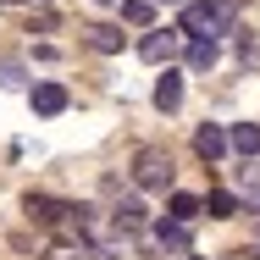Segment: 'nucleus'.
<instances>
[{"mask_svg": "<svg viewBox=\"0 0 260 260\" xmlns=\"http://www.w3.org/2000/svg\"><path fill=\"white\" fill-rule=\"evenodd\" d=\"M233 28V0H188L183 17H177V34L183 39H216Z\"/></svg>", "mask_w": 260, "mask_h": 260, "instance_id": "nucleus-1", "label": "nucleus"}, {"mask_svg": "<svg viewBox=\"0 0 260 260\" xmlns=\"http://www.w3.org/2000/svg\"><path fill=\"white\" fill-rule=\"evenodd\" d=\"M133 183L150 188V194H172V183H177L172 155H166V150H139V155H133Z\"/></svg>", "mask_w": 260, "mask_h": 260, "instance_id": "nucleus-2", "label": "nucleus"}, {"mask_svg": "<svg viewBox=\"0 0 260 260\" xmlns=\"http://www.w3.org/2000/svg\"><path fill=\"white\" fill-rule=\"evenodd\" d=\"M227 150H233V139H227V127H221V122H205V127L194 133V155L205 160V166H216Z\"/></svg>", "mask_w": 260, "mask_h": 260, "instance_id": "nucleus-3", "label": "nucleus"}, {"mask_svg": "<svg viewBox=\"0 0 260 260\" xmlns=\"http://www.w3.org/2000/svg\"><path fill=\"white\" fill-rule=\"evenodd\" d=\"M177 45H183V34H177V28H155V34H144V39H139V55H144L150 67H160V61H172V55H177Z\"/></svg>", "mask_w": 260, "mask_h": 260, "instance_id": "nucleus-4", "label": "nucleus"}, {"mask_svg": "<svg viewBox=\"0 0 260 260\" xmlns=\"http://www.w3.org/2000/svg\"><path fill=\"white\" fill-rule=\"evenodd\" d=\"M111 227H116V233H144V227H150V210H144V200H133V194H127L122 205L111 210Z\"/></svg>", "mask_w": 260, "mask_h": 260, "instance_id": "nucleus-5", "label": "nucleus"}, {"mask_svg": "<svg viewBox=\"0 0 260 260\" xmlns=\"http://www.w3.org/2000/svg\"><path fill=\"white\" fill-rule=\"evenodd\" d=\"M28 105H34L39 116H61V111H67V89H61V83H34V89H28Z\"/></svg>", "mask_w": 260, "mask_h": 260, "instance_id": "nucleus-6", "label": "nucleus"}, {"mask_svg": "<svg viewBox=\"0 0 260 260\" xmlns=\"http://www.w3.org/2000/svg\"><path fill=\"white\" fill-rule=\"evenodd\" d=\"M155 244H160V249H172V255H188V227L172 221V216H160V221H155Z\"/></svg>", "mask_w": 260, "mask_h": 260, "instance_id": "nucleus-7", "label": "nucleus"}, {"mask_svg": "<svg viewBox=\"0 0 260 260\" xmlns=\"http://www.w3.org/2000/svg\"><path fill=\"white\" fill-rule=\"evenodd\" d=\"M227 139H233V150H238L244 160L260 155V122H233V127H227Z\"/></svg>", "mask_w": 260, "mask_h": 260, "instance_id": "nucleus-8", "label": "nucleus"}, {"mask_svg": "<svg viewBox=\"0 0 260 260\" xmlns=\"http://www.w3.org/2000/svg\"><path fill=\"white\" fill-rule=\"evenodd\" d=\"M166 216L188 227L194 216H205V200H194V194H183V188H172V200H166Z\"/></svg>", "mask_w": 260, "mask_h": 260, "instance_id": "nucleus-9", "label": "nucleus"}, {"mask_svg": "<svg viewBox=\"0 0 260 260\" xmlns=\"http://www.w3.org/2000/svg\"><path fill=\"white\" fill-rule=\"evenodd\" d=\"M177 105H183V78L166 67V72H160V83H155V111H177Z\"/></svg>", "mask_w": 260, "mask_h": 260, "instance_id": "nucleus-10", "label": "nucleus"}, {"mask_svg": "<svg viewBox=\"0 0 260 260\" xmlns=\"http://www.w3.org/2000/svg\"><path fill=\"white\" fill-rule=\"evenodd\" d=\"M216 61H221V45L216 39H188V67L194 72H210Z\"/></svg>", "mask_w": 260, "mask_h": 260, "instance_id": "nucleus-11", "label": "nucleus"}, {"mask_svg": "<svg viewBox=\"0 0 260 260\" xmlns=\"http://www.w3.org/2000/svg\"><path fill=\"white\" fill-rule=\"evenodd\" d=\"M89 45H94L100 55H116V50H122V28H105V22L89 28Z\"/></svg>", "mask_w": 260, "mask_h": 260, "instance_id": "nucleus-12", "label": "nucleus"}, {"mask_svg": "<svg viewBox=\"0 0 260 260\" xmlns=\"http://www.w3.org/2000/svg\"><path fill=\"white\" fill-rule=\"evenodd\" d=\"M122 22H155V0H122Z\"/></svg>", "mask_w": 260, "mask_h": 260, "instance_id": "nucleus-13", "label": "nucleus"}, {"mask_svg": "<svg viewBox=\"0 0 260 260\" xmlns=\"http://www.w3.org/2000/svg\"><path fill=\"white\" fill-rule=\"evenodd\" d=\"M205 210L216 216V221H227V216H238V194H210Z\"/></svg>", "mask_w": 260, "mask_h": 260, "instance_id": "nucleus-14", "label": "nucleus"}, {"mask_svg": "<svg viewBox=\"0 0 260 260\" xmlns=\"http://www.w3.org/2000/svg\"><path fill=\"white\" fill-rule=\"evenodd\" d=\"M0 83H6V89H22V67H17V61H0Z\"/></svg>", "mask_w": 260, "mask_h": 260, "instance_id": "nucleus-15", "label": "nucleus"}, {"mask_svg": "<svg viewBox=\"0 0 260 260\" xmlns=\"http://www.w3.org/2000/svg\"><path fill=\"white\" fill-rule=\"evenodd\" d=\"M238 183H244V188H260V166H255V160H249V166L238 172Z\"/></svg>", "mask_w": 260, "mask_h": 260, "instance_id": "nucleus-16", "label": "nucleus"}, {"mask_svg": "<svg viewBox=\"0 0 260 260\" xmlns=\"http://www.w3.org/2000/svg\"><path fill=\"white\" fill-rule=\"evenodd\" d=\"M50 260H83V255H72V249H55V255Z\"/></svg>", "mask_w": 260, "mask_h": 260, "instance_id": "nucleus-17", "label": "nucleus"}, {"mask_svg": "<svg viewBox=\"0 0 260 260\" xmlns=\"http://www.w3.org/2000/svg\"><path fill=\"white\" fill-rule=\"evenodd\" d=\"M0 6H34V0H0Z\"/></svg>", "mask_w": 260, "mask_h": 260, "instance_id": "nucleus-18", "label": "nucleus"}, {"mask_svg": "<svg viewBox=\"0 0 260 260\" xmlns=\"http://www.w3.org/2000/svg\"><path fill=\"white\" fill-rule=\"evenodd\" d=\"M155 6H188V0H155Z\"/></svg>", "mask_w": 260, "mask_h": 260, "instance_id": "nucleus-19", "label": "nucleus"}, {"mask_svg": "<svg viewBox=\"0 0 260 260\" xmlns=\"http://www.w3.org/2000/svg\"><path fill=\"white\" fill-rule=\"evenodd\" d=\"M255 249H260V227H255Z\"/></svg>", "mask_w": 260, "mask_h": 260, "instance_id": "nucleus-20", "label": "nucleus"}, {"mask_svg": "<svg viewBox=\"0 0 260 260\" xmlns=\"http://www.w3.org/2000/svg\"><path fill=\"white\" fill-rule=\"evenodd\" d=\"M100 6H111V0H100Z\"/></svg>", "mask_w": 260, "mask_h": 260, "instance_id": "nucleus-21", "label": "nucleus"}]
</instances>
